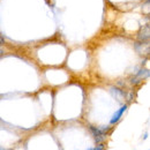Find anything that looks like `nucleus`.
<instances>
[{
    "mask_svg": "<svg viewBox=\"0 0 150 150\" xmlns=\"http://www.w3.org/2000/svg\"><path fill=\"white\" fill-rule=\"evenodd\" d=\"M89 128H90V132L93 133V135H94L95 137V141L97 143H100L103 140H105L106 134H108V132L110 129L109 126H104V127H94V126H90Z\"/></svg>",
    "mask_w": 150,
    "mask_h": 150,
    "instance_id": "1",
    "label": "nucleus"
},
{
    "mask_svg": "<svg viewBox=\"0 0 150 150\" xmlns=\"http://www.w3.org/2000/svg\"><path fill=\"white\" fill-rule=\"evenodd\" d=\"M127 109H128V105L127 104H124V105H121L115 112L113 113L112 118H111V120H110V125H114V124H117L120 119H121V117L124 115V113L127 111Z\"/></svg>",
    "mask_w": 150,
    "mask_h": 150,
    "instance_id": "2",
    "label": "nucleus"
},
{
    "mask_svg": "<svg viewBox=\"0 0 150 150\" xmlns=\"http://www.w3.org/2000/svg\"><path fill=\"white\" fill-rule=\"evenodd\" d=\"M135 50L141 56L149 54V42H137L135 43Z\"/></svg>",
    "mask_w": 150,
    "mask_h": 150,
    "instance_id": "3",
    "label": "nucleus"
},
{
    "mask_svg": "<svg viewBox=\"0 0 150 150\" xmlns=\"http://www.w3.org/2000/svg\"><path fill=\"white\" fill-rule=\"evenodd\" d=\"M149 76V71L146 69V68H142L137 74L135 76H133L131 79V83L132 84H139L140 82H142L144 79H147Z\"/></svg>",
    "mask_w": 150,
    "mask_h": 150,
    "instance_id": "4",
    "label": "nucleus"
},
{
    "mask_svg": "<svg viewBox=\"0 0 150 150\" xmlns=\"http://www.w3.org/2000/svg\"><path fill=\"white\" fill-rule=\"evenodd\" d=\"M149 25H146V28L143 27L140 31H139V34H137V39H139V42H149Z\"/></svg>",
    "mask_w": 150,
    "mask_h": 150,
    "instance_id": "5",
    "label": "nucleus"
},
{
    "mask_svg": "<svg viewBox=\"0 0 150 150\" xmlns=\"http://www.w3.org/2000/svg\"><path fill=\"white\" fill-rule=\"evenodd\" d=\"M110 91H111V94H112V96L114 98H118V99H124V98H126V93H125L124 90L117 88V87L110 88Z\"/></svg>",
    "mask_w": 150,
    "mask_h": 150,
    "instance_id": "6",
    "label": "nucleus"
},
{
    "mask_svg": "<svg viewBox=\"0 0 150 150\" xmlns=\"http://www.w3.org/2000/svg\"><path fill=\"white\" fill-rule=\"evenodd\" d=\"M93 150H105V144L100 142V143H98L95 148H93Z\"/></svg>",
    "mask_w": 150,
    "mask_h": 150,
    "instance_id": "7",
    "label": "nucleus"
},
{
    "mask_svg": "<svg viewBox=\"0 0 150 150\" xmlns=\"http://www.w3.org/2000/svg\"><path fill=\"white\" fill-rule=\"evenodd\" d=\"M4 43V38H2V36L0 35V44H2Z\"/></svg>",
    "mask_w": 150,
    "mask_h": 150,
    "instance_id": "8",
    "label": "nucleus"
},
{
    "mask_svg": "<svg viewBox=\"0 0 150 150\" xmlns=\"http://www.w3.org/2000/svg\"><path fill=\"white\" fill-rule=\"evenodd\" d=\"M2 53H4V49H2V47H0V56H1Z\"/></svg>",
    "mask_w": 150,
    "mask_h": 150,
    "instance_id": "9",
    "label": "nucleus"
},
{
    "mask_svg": "<svg viewBox=\"0 0 150 150\" xmlns=\"http://www.w3.org/2000/svg\"><path fill=\"white\" fill-rule=\"evenodd\" d=\"M87 150H93V148H89V149H87Z\"/></svg>",
    "mask_w": 150,
    "mask_h": 150,
    "instance_id": "10",
    "label": "nucleus"
}]
</instances>
